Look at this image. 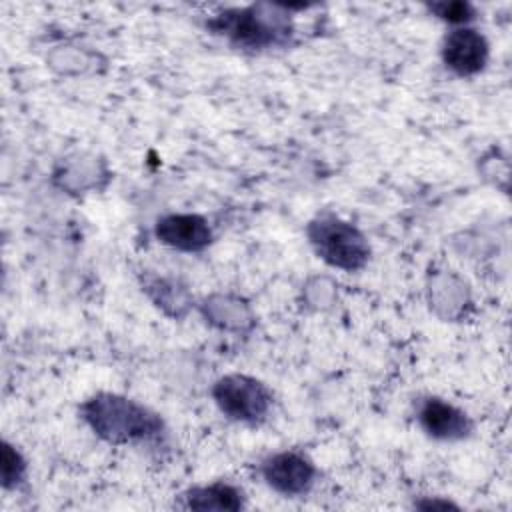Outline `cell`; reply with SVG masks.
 <instances>
[{
	"label": "cell",
	"mask_w": 512,
	"mask_h": 512,
	"mask_svg": "<svg viewBox=\"0 0 512 512\" xmlns=\"http://www.w3.org/2000/svg\"><path fill=\"white\" fill-rule=\"evenodd\" d=\"M82 414L90 428L112 444L146 440L162 428L154 412L118 394H98L90 398L82 406Z\"/></svg>",
	"instance_id": "obj_1"
},
{
	"label": "cell",
	"mask_w": 512,
	"mask_h": 512,
	"mask_svg": "<svg viewBox=\"0 0 512 512\" xmlns=\"http://www.w3.org/2000/svg\"><path fill=\"white\" fill-rule=\"evenodd\" d=\"M420 506H424V508H450L454 504H450V502H426V504H420Z\"/></svg>",
	"instance_id": "obj_12"
},
{
	"label": "cell",
	"mask_w": 512,
	"mask_h": 512,
	"mask_svg": "<svg viewBox=\"0 0 512 512\" xmlns=\"http://www.w3.org/2000/svg\"><path fill=\"white\" fill-rule=\"evenodd\" d=\"M24 460L22 456L10 446V444H4L2 446V482L4 486H14L22 474H24Z\"/></svg>",
	"instance_id": "obj_10"
},
{
	"label": "cell",
	"mask_w": 512,
	"mask_h": 512,
	"mask_svg": "<svg viewBox=\"0 0 512 512\" xmlns=\"http://www.w3.org/2000/svg\"><path fill=\"white\" fill-rule=\"evenodd\" d=\"M182 508L192 510H238L242 508V494L230 484H210L194 488L182 496Z\"/></svg>",
	"instance_id": "obj_9"
},
{
	"label": "cell",
	"mask_w": 512,
	"mask_h": 512,
	"mask_svg": "<svg viewBox=\"0 0 512 512\" xmlns=\"http://www.w3.org/2000/svg\"><path fill=\"white\" fill-rule=\"evenodd\" d=\"M156 236L160 242L184 250L196 252L210 244L212 232L208 222L198 214H170L158 220Z\"/></svg>",
	"instance_id": "obj_7"
},
{
	"label": "cell",
	"mask_w": 512,
	"mask_h": 512,
	"mask_svg": "<svg viewBox=\"0 0 512 512\" xmlns=\"http://www.w3.org/2000/svg\"><path fill=\"white\" fill-rule=\"evenodd\" d=\"M316 254L328 264L342 270H358L368 260V244L362 232L334 216H322L308 228Z\"/></svg>",
	"instance_id": "obj_2"
},
{
	"label": "cell",
	"mask_w": 512,
	"mask_h": 512,
	"mask_svg": "<svg viewBox=\"0 0 512 512\" xmlns=\"http://www.w3.org/2000/svg\"><path fill=\"white\" fill-rule=\"evenodd\" d=\"M210 26L228 36L238 46L264 48L280 42L288 34V22L284 14L268 10V6H252L244 10H228L214 20Z\"/></svg>",
	"instance_id": "obj_3"
},
{
	"label": "cell",
	"mask_w": 512,
	"mask_h": 512,
	"mask_svg": "<svg viewBox=\"0 0 512 512\" xmlns=\"http://www.w3.org/2000/svg\"><path fill=\"white\" fill-rule=\"evenodd\" d=\"M432 12H436L442 20H448L452 24H462L474 18V8L468 2H438L430 6Z\"/></svg>",
	"instance_id": "obj_11"
},
{
	"label": "cell",
	"mask_w": 512,
	"mask_h": 512,
	"mask_svg": "<svg viewBox=\"0 0 512 512\" xmlns=\"http://www.w3.org/2000/svg\"><path fill=\"white\" fill-rule=\"evenodd\" d=\"M264 480L280 494H304L314 482V466L298 452H280L262 466Z\"/></svg>",
	"instance_id": "obj_5"
},
{
	"label": "cell",
	"mask_w": 512,
	"mask_h": 512,
	"mask_svg": "<svg viewBox=\"0 0 512 512\" xmlns=\"http://www.w3.org/2000/svg\"><path fill=\"white\" fill-rule=\"evenodd\" d=\"M418 420L420 426L438 440H458L470 432L468 416L460 408L438 398L424 400L418 412Z\"/></svg>",
	"instance_id": "obj_8"
},
{
	"label": "cell",
	"mask_w": 512,
	"mask_h": 512,
	"mask_svg": "<svg viewBox=\"0 0 512 512\" xmlns=\"http://www.w3.org/2000/svg\"><path fill=\"white\" fill-rule=\"evenodd\" d=\"M214 400L218 408L240 422H256L260 420L270 404V390L256 378L244 374H228L214 384Z\"/></svg>",
	"instance_id": "obj_4"
},
{
	"label": "cell",
	"mask_w": 512,
	"mask_h": 512,
	"mask_svg": "<svg viewBox=\"0 0 512 512\" xmlns=\"http://www.w3.org/2000/svg\"><path fill=\"white\" fill-rule=\"evenodd\" d=\"M442 58L460 76L476 74L488 60V42L474 28H458L446 36Z\"/></svg>",
	"instance_id": "obj_6"
}]
</instances>
